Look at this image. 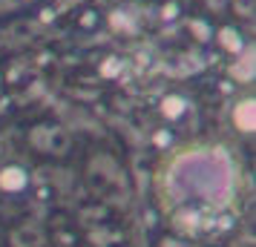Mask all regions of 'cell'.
<instances>
[{"mask_svg": "<svg viewBox=\"0 0 256 247\" xmlns=\"http://www.w3.org/2000/svg\"><path fill=\"white\" fill-rule=\"evenodd\" d=\"M6 247H46V233L38 224H20L12 236Z\"/></svg>", "mask_w": 256, "mask_h": 247, "instance_id": "obj_1", "label": "cell"}, {"mask_svg": "<svg viewBox=\"0 0 256 247\" xmlns=\"http://www.w3.org/2000/svg\"><path fill=\"white\" fill-rule=\"evenodd\" d=\"M0 247H6V242H3V233H0Z\"/></svg>", "mask_w": 256, "mask_h": 247, "instance_id": "obj_2", "label": "cell"}]
</instances>
